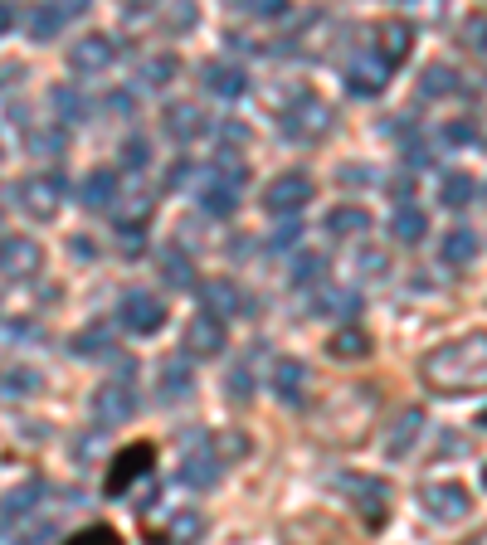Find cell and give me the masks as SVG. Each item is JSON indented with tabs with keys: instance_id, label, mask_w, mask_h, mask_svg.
Instances as JSON below:
<instances>
[{
	"instance_id": "cell-33",
	"label": "cell",
	"mask_w": 487,
	"mask_h": 545,
	"mask_svg": "<svg viewBox=\"0 0 487 545\" xmlns=\"http://www.w3.org/2000/svg\"><path fill=\"white\" fill-rule=\"evenodd\" d=\"M54 10H59L64 20H74V15H83V10H88V0H54Z\"/></svg>"
},
{
	"instance_id": "cell-22",
	"label": "cell",
	"mask_w": 487,
	"mask_h": 545,
	"mask_svg": "<svg viewBox=\"0 0 487 545\" xmlns=\"http://www.w3.org/2000/svg\"><path fill=\"white\" fill-rule=\"evenodd\" d=\"M215 477H220V468H215V458H210V453H200V458L190 453L186 468H181V482H186V487H210Z\"/></svg>"
},
{
	"instance_id": "cell-36",
	"label": "cell",
	"mask_w": 487,
	"mask_h": 545,
	"mask_svg": "<svg viewBox=\"0 0 487 545\" xmlns=\"http://www.w3.org/2000/svg\"><path fill=\"white\" fill-rule=\"evenodd\" d=\"M122 5H127V10H142V5H151V0H122Z\"/></svg>"
},
{
	"instance_id": "cell-4",
	"label": "cell",
	"mask_w": 487,
	"mask_h": 545,
	"mask_svg": "<svg viewBox=\"0 0 487 545\" xmlns=\"http://www.w3.org/2000/svg\"><path fill=\"white\" fill-rule=\"evenodd\" d=\"M117 322L132 331V336H151V331L166 327V307H161L156 292H127L117 302Z\"/></svg>"
},
{
	"instance_id": "cell-16",
	"label": "cell",
	"mask_w": 487,
	"mask_h": 545,
	"mask_svg": "<svg viewBox=\"0 0 487 545\" xmlns=\"http://www.w3.org/2000/svg\"><path fill=\"white\" fill-rule=\"evenodd\" d=\"M59 200H64V195H59V181H30L25 185V210H30V215H54V210H59Z\"/></svg>"
},
{
	"instance_id": "cell-18",
	"label": "cell",
	"mask_w": 487,
	"mask_h": 545,
	"mask_svg": "<svg viewBox=\"0 0 487 545\" xmlns=\"http://www.w3.org/2000/svg\"><path fill=\"white\" fill-rule=\"evenodd\" d=\"M332 356L337 361H366L371 356V336L366 331H337L332 336Z\"/></svg>"
},
{
	"instance_id": "cell-30",
	"label": "cell",
	"mask_w": 487,
	"mask_h": 545,
	"mask_svg": "<svg viewBox=\"0 0 487 545\" xmlns=\"http://www.w3.org/2000/svg\"><path fill=\"white\" fill-rule=\"evenodd\" d=\"M161 380H166V400H181V395H186V370H181V365H166Z\"/></svg>"
},
{
	"instance_id": "cell-31",
	"label": "cell",
	"mask_w": 487,
	"mask_h": 545,
	"mask_svg": "<svg viewBox=\"0 0 487 545\" xmlns=\"http://www.w3.org/2000/svg\"><path fill=\"white\" fill-rule=\"evenodd\" d=\"M478 137V122H453L449 127V142H473Z\"/></svg>"
},
{
	"instance_id": "cell-1",
	"label": "cell",
	"mask_w": 487,
	"mask_h": 545,
	"mask_svg": "<svg viewBox=\"0 0 487 545\" xmlns=\"http://www.w3.org/2000/svg\"><path fill=\"white\" fill-rule=\"evenodd\" d=\"M419 380L434 395H483L487 390V336L468 331L419 361Z\"/></svg>"
},
{
	"instance_id": "cell-26",
	"label": "cell",
	"mask_w": 487,
	"mask_h": 545,
	"mask_svg": "<svg viewBox=\"0 0 487 545\" xmlns=\"http://www.w3.org/2000/svg\"><path fill=\"white\" fill-rule=\"evenodd\" d=\"M419 88H424V98H444V93L458 88V78H453L449 64H434V69L424 73V83H419Z\"/></svg>"
},
{
	"instance_id": "cell-27",
	"label": "cell",
	"mask_w": 487,
	"mask_h": 545,
	"mask_svg": "<svg viewBox=\"0 0 487 545\" xmlns=\"http://www.w3.org/2000/svg\"><path fill=\"white\" fill-rule=\"evenodd\" d=\"M64 25V15L54 10V0L44 5V10H35V20H30V39H54V30Z\"/></svg>"
},
{
	"instance_id": "cell-8",
	"label": "cell",
	"mask_w": 487,
	"mask_h": 545,
	"mask_svg": "<svg viewBox=\"0 0 487 545\" xmlns=\"http://www.w3.org/2000/svg\"><path fill=\"white\" fill-rule=\"evenodd\" d=\"M414 49V30L405 25V20H395V25H380L375 30V54H380V64L385 69H400L405 59H410Z\"/></svg>"
},
{
	"instance_id": "cell-7",
	"label": "cell",
	"mask_w": 487,
	"mask_h": 545,
	"mask_svg": "<svg viewBox=\"0 0 487 545\" xmlns=\"http://www.w3.org/2000/svg\"><path fill=\"white\" fill-rule=\"evenodd\" d=\"M117 59V39L113 35H83L69 54V69L74 73H108V64Z\"/></svg>"
},
{
	"instance_id": "cell-19",
	"label": "cell",
	"mask_w": 487,
	"mask_h": 545,
	"mask_svg": "<svg viewBox=\"0 0 487 545\" xmlns=\"http://www.w3.org/2000/svg\"><path fill=\"white\" fill-rule=\"evenodd\" d=\"M127 414H132V395L117 390V385H103V395H98V424H113V419H127Z\"/></svg>"
},
{
	"instance_id": "cell-13",
	"label": "cell",
	"mask_w": 487,
	"mask_h": 545,
	"mask_svg": "<svg viewBox=\"0 0 487 545\" xmlns=\"http://www.w3.org/2000/svg\"><path fill=\"white\" fill-rule=\"evenodd\" d=\"M424 229H429L424 210L410 205V200H400V210H395V219H390V234H395L400 244H419V239H424Z\"/></svg>"
},
{
	"instance_id": "cell-28",
	"label": "cell",
	"mask_w": 487,
	"mask_h": 545,
	"mask_svg": "<svg viewBox=\"0 0 487 545\" xmlns=\"http://www.w3.org/2000/svg\"><path fill=\"white\" fill-rule=\"evenodd\" d=\"M463 44H468L473 54H487V15H468V20H463Z\"/></svg>"
},
{
	"instance_id": "cell-12",
	"label": "cell",
	"mask_w": 487,
	"mask_h": 545,
	"mask_svg": "<svg viewBox=\"0 0 487 545\" xmlns=\"http://www.w3.org/2000/svg\"><path fill=\"white\" fill-rule=\"evenodd\" d=\"M478 249H483V244H478V234H473V229H449V234H444L439 258H444L449 268H468V263L478 258Z\"/></svg>"
},
{
	"instance_id": "cell-2",
	"label": "cell",
	"mask_w": 487,
	"mask_h": 545,
	"mask_svg": "<svg viewBox=\"0 0 487 545\" xmlns=\"http://www.w3.org/2000/svg\"><path fill=\"white\" fill-rule=\"evenodd\" d=\"M341 492H351V507L361 511V521L371 526V531H380V521L390 516V487L380 482V477H366V473H351L337 482Z\"/></svg>"
},
{
	"instance_id": "cell-34",
	"label": "cell",
	"mask_w": 487,
	"mask_h": 545,
	"mask_svg": "<svg viewBox=\"0 0 487 545\" xmlns=\"http://www.w3.org/2000/svg\"><path fill=\"white\" fill-rule=\"evenodd\" d=\"M147 161V146L142 142H127V166H142Z\"/></svg>"
},
{
	"instance_id": "cell-9",
	"label": "cell",
	"mask_w": 487,
	"mask_h": 545,
	"mask_svg": "<svg viewBox=\"0 0 487 545\" xmlns=\"http://www.w3.org/2000/svg\"><path fill=\"white\" fill-rule=\"evenodd\" d=\"M220 346H225V322L215 312H200L186 331V351L190 356H220Z\"/></svg>"
},
{
	"instance_id": "cell-11",
	"label": "cell",
	"mask_w": 487,
	"mask_h": 545,
	"mask_svg": "<svg viewBox=\"0 0 487 545\" xmlns=\"http://www.w3.org/2000/svg\"><path fill=\"white\" fill-rule=\"evenodd\" d=\"M0 268L10 278H25V273L44 268V254H39V244H30V239H5L0 244Z\"/></svg>"
},
{
	"instance_id": "cell-35",
	"label": "cell",
	"mask_w": 487,
	"mask_h": 545,
	"mask_svg": "<svg viewBox=\"0 0 487 545\" xmlns=\"http://www.w3.org/2000/svg\"><path fill=\"white\" fill-rule=\"evenodd\" d=\"M5 30H10V5L0 0V35H5Z\"/></svg>"
},
{
	"instance_id": "cell-21",
	"label": "cell",
	"mask_w": 487,
	"mask_h": 545,
	"mask_svg": "<svg viewBox=\"0 0 487 545\" xmlns=\"http://www.w3.org/2000/svg\"><path fill=\"white\" fill-rule=\"evenodd\" d=\"M473 176H463V171H453V176H444V190H439V200L449 205V210H463L468 200H473Z\"/></svg>"
},
{
	"instance_id": "cell-5",
	"label": "cell",
	"mask_w": 487,
	"mask_h": 545,
	"mask_svg": "<svg viewBox=\"0 0 487 545\" xmlns=\"http://www.w3.org/2000/svg\"><path fill=\"white\" fill-rule=\"evenodd\" d=\"M151 463H156V443H147V438L127 443V448H122V453L113 458V468H108V482H103V492H108V497L127 492V487H132V477L151 473Z\"/></svg>"
},
{
	"instance_id": "cell-24",
	"label": "cell",
	"mask_w": 487,
	"mask_h": 545,
	"mask_svg": "<svg viewBox=\"0 0 487 545\" xmlns=\"http://www.w3.org/2000/svg\"><path fill=\"white\" fill-rule=\"evenodd\" d=\"M234 200H239V190H234L229 181H210L205 190H200V205H205V210H215V215L234 210Z\"/></svg>"
},
{
	"instance_id": "cell-25",
	"label": "cell",
	"mask_w": 487,
	"mask_h": 545,
	"mask_svg": "<svg viewBox=\"0 0 487 545\" xmlns=\"http://www.w3.org/2000/svg\"><path fill=\"white\" fill-rule=\"evenodd\" d=\"M166 127H171V132H176L181 142H190V137H195V132H200L205 122H200V112H195V108H186V103H176V108L166 112Z\"/></svg>"
},
{
	"instance_id": "cell-37",
	"label": "cell",
	"mask_w": 487,
	"mask_h": 545,
	"mask_svg": "<svg viewBox=\"0 0 487 545\" xmlns=\"http://www.w3.org/2000/svg\"><path fill=\"white\" fill-rule=\"evenodd\" d=\"M483 487H487V468H483Z\"/></svg>"
},
{
	"instance_id": "cell-15",
	"label": "cell",
	"mask_w": 487,
	"mask_h": 545,
	"mask_svg": "<svg viewBox=\"0 0 487 545\" xmlns=\"http://www.w3.org/2000/svg\"><path fill=\"white\" fill-rule=\"evenodd\" d=\"M419 429H424V414H419V409H405L400 424H395V434H390V443H385V453H390V458H405L410 443L419 438Z\"/></svg>"
},
{
	"instance_id": "cell-23",
	"label": "cell",
	"mask_w": 487,
	"mask_h": 545,
	"mask_svg": "<svg viewBox=\"0 0 487 545\" xmlns=\"http://www.w3.org/2000/svg\"><path fill=\"white\" fill-rule=\"evenodd\" d=\"M366 224H371V215H366V210H351V205H341V210H332V215H327V229H332L337 239H346V234H361Z\"/></svg>"
},
{
	"instance_id": "cell-10",
	"label": "cell",
	"mask_w": 487,
	"mask_h": 545,
	"mask_svg": "<svg viewBox=\"0 0 487 545\" xmlns=\"http://www.w3.org/2000/svg\"><path fill=\"white\" fill-rule=\"evenodd\" d=\"M283 127H288L298 142H312V137H327V127H332V112L312 98V103H302L298 112H283Z\"/></svg>"
},
{
	"instance_id": "cell-3",
	"label": "cell",
	"mask_w": 487,
	"mask_h": 545,
	"mask_svg": "<svg viewBox=\"0 0 487 545\" xmlns=\"http://www.w3.org/2000/svg\"><path fill=\"white\" fill-rule=\"evenodd\" d=\"M419 502H424V516H434L444 526H458L473 511V497H468L463 482H424L419 487Z\"/></svg>"
},
{
	"instance_id": "cell-32",
	"label": "cell",
	"mask_w": 487,
	"mask_h": 545,
	"mask_svg": "<svg viewBox=\"0 0 487 545\" xmlns=\"http://www.w3.org/2000/svg\"><path fill=\"white\" fill-rule=\"evenodd\" d=\"M74 541H117L113 526H88V531H78Z\"/></svg>"
},
{
	"instance_id": "cell-17",
	"label": "cell",
	"mask_w": 487,
	"mask_h": 545,
	"mask_svg": "<svg viewBox=\"0 0 487 545\" xmlns=\"http://www.w3.org/2000/svg\"><path fill=\"white\" fill-rule=\"evenodd\" d=\"M205 88L220 93V98H239V93H244V73L229 69V64H210V69H205Z\"/></svg>"
},
{
	"instance_id": "cell-29",
	"label": "cell",
	"mask_w": 487,
	"mask_h": 545,
	"mask_svg": "<svg viewBox=\"0 0 487 545\" xmlns=\"http://www.w3.org/2000/svg\"><path fill=\"white\" fill-rule=\"evenodd\" d=\"M244 15H263V20H273V15H283V0H234Z\"/></svg>"
},
{
	"instance_id": "cell-14",
	"label": "cell",
	"mask_w": 487,
	"mask_h": 545,
	"mask_svg": "<svg viewBox=\"0 0 487 545\" xmlns=\"http://www.w3.org/2000/svg\"><path fill=\"white\" fill-rule=\"evenodd\" d=\"M302 385H307V370L298 361H278L273 365V395L288 404H302Z\"/></svg>"
},
{
	"instance_id": "cell-20",
	"label": "cell",
	"mask_w": 487,
	"mask_h": 545,
	"mask_svg": "<svg viewBox=\"0 0 487 545\" xmlns=\"http://www.w3.org/2000/svg\"><path fill=\"white\" fill-rule=\"evenodd\" d=\"M113 190H117V171H93L88 181H83V205H108L113 200Z\"/></svg>"
},
{
	"instance_id": "cell-6",
	"label": "cell",
	"mask_w": 487,
	"mask_h": 545,
	"mask_svg": "<svg viewBox=\"0 0 487 545\" xmlns=\"http://www.w3.org/2000/svg\"><path fill=\"white\" fill-rule=\"evenodd\" d=\"M312 200V176H302V171H288V176H278V181L268 185V195H263V205H268V215H293Z\"/></svg>"
}]
</instances>
